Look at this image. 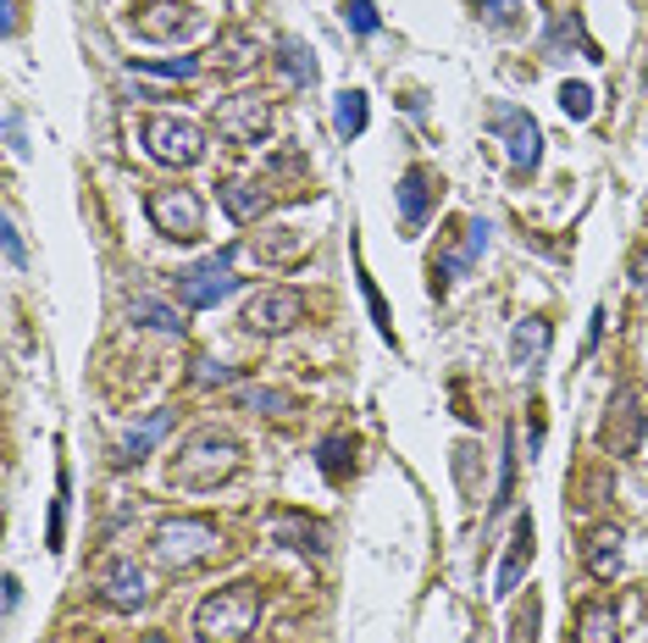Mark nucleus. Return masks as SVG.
Returning a JSON list of instances; mask_svg holds the SVG:
<instances>
[{"instance_id":"nucleus-42","label":"nucleus","mask_w":648,"mask_h":643,"mask_svg":"<svg viewBox=\"0 0 648 643\" xmlns=\"http://www.w3.org/2000/svg\"><path fill=\"white\" fill-rule=\"evenodd\" d=\"M18 599H23V582H18V577H7V610H18Z\"/></svg>"},{"instance_id":"nucleus-36","label":"nucleus","mask_w":648,"mask_h":643,"mask_svg":"<svg viewBox=\"0 0 648 643\" xmlns=\"http://www.w3.org/2000/svg\"><path fill=\"white\" fill-rule=\"evenodd\" d=\"M194 383H200V389H211V383L222 389V383H233V367H216V361H194Z\"/></svg>"},{"instance_id":"nucleus-3","label":"nucleus","mask_w":648,"mask_h":643,"mask_svg":"<svg viewBox=\"0 0 648 643\" xmlns=\"http://www.w3.org/2000/svg\"><path fill=\"white\" fill-rule=\"evenodd\" d=\"M216 544H222V533H216L205 516H172V521L156 527V560H161L167 571H189V566L211 560Z\"/></svg>"},{"instance_id":"nucleus-34","label":"nucleus","mask_w":648,"mask_h":643,"mask_svg":"<svg viewBox=\"0 0 648 643\" xmlns=\"http://www.w3.org/2000/svg\"><path fill=\"white\" fill-rule=\"evenodd\" d=\"M261 261H294L299 255V233H288V228H277V239L266 244V250H255Z\"/></svg>"},{"instance_id":"nucleus-23","label":"nucleus","mask_w":648,"mask_h":643,"mask_svg":"<svg viewBox=\"0 0 648 643\" xmlns=\"http://www.w3.org/2000/svg\"><path fill=\"white\" fill-rule=\"evenodd\" d=\"M128 316H139L145 328H156V334H183V316L172 310V305H161V299H150V294H139V299H128Z\"/></svg>"},{"instance_id":"nucleus-15","label":"nucleus","mask_w":648,"mask_h":643,"mask_svg":"<svg viewBox=\"0 0 648 643\" xmlns=\"http://www.w3.org/2000/svg\"><path fill=\"white\" fill-rule=\"evenodd\" d=\"M100 599L111 610H145L150 604V588H145V571L134 560H111L106 577H100Z\"/></svg>"},{"instance_id":"nucleus-40","label":"nucleus","mask_w":648,"mask_h":643,"mask_svg":"<svg viewBox=\"0 0 648 643\" xmlns=\"http://www.w3.org/2000/svg\"><path fill=\"white\" fill-rule=\"evenodd\" d=\"M604 322H609V316H604V305H598V310H593V322H587V339H582V356H593V350H598V339H604Z\"/></svg>"},{"instance_id":"nucleus-14","label":"nucleus","mask_w":648,"mask_h":643,"mask_svg":"<svg viewBox=\"0 0 648 643\" xmlns=\"http://www.w3.org/2000/svg\"><path fill=\"white\" fill-rule=\"evenodd\" d=\"M532 555H538V533H532V516H521V521L510 527V544H504V560H499V577H493V599H510V593L521 588Z\"/></svg>"},{"instance_id":"nucleus-32","label":"nucleus","mask_w":648,"mask_h":643,"mask_svg":"<svg viewBox=\"0 0 648 643\" xmlns=\"http://www.w3.org/2000/svg\"><path fill=\"white\" fill-rule=\"evenodd\" d=\"M560 112H565L571 123H587V117H593V89H587V84H560Z\"/></svg>"},{"instance_id":"nucleus-21","label":"nucleus","mask_w":648,"mask_h":643,"mask_svg":"<svg viewBox=\"0 0 648 643\" xmlns=\"http://www.w3.org/2000/svg\"><path fill=\"white\" fill-rule=\"evenodd\" d=\"M367 117H372V106H367V89H344V95L333 101V134H339L344 145L367 134Z\"/></svg>"},{"instance_id":"nucleus-27","label":"nucleus","mask_w":648,"mask_h":643,"mask_svg":"<svg viewBox=\"0 0 648 643\" xmlns=\"http://www.w3.org/2000/svg\"><path fill=\"white\" fill-rule=\"evenodd\" d=\"M587 571H593L598 582L620 571V533H598V538L587 544Z\"/></svg>"},{"instance_id":"nucleus-19","label":"nucleus","mask_w":648,"mask_h":643,"mask_svg":"<svg viewBox=\"0 0 648 643\" xmlns=\"http://www.w3.org/2000/svg\"><path fill=\"white\" fill-rule=\"evenodd\" d=\"M216 200H222V211H227L233 222H255V217L272 205V194H266L261 183H244V178L222 183V189H216Z\"/></svg>"},{"instance_id":"nucleus-11","label":"nucleus","mask_w":648,"mask_h":643,"mask_svg":"<svg viewBox=\"0 0 648 643\" xmlns=\"http://www.w3.org/2000/svg\"><path fill=\"white\" fill-rule=\"evenodd\" d=\"M394 200H400V222H405V233H422V228H427V217H433V200H438V178L416 161V167H405V172H400Z\"/></svg>"},{"instance_id":"nucleus-29","label":"nucleus","mask_w":648,"mask_h":643,"mask_svg":"<svg viewBox=\"0 0 648 643\" xmlns=\"http://www.w3.org/2000/svg\"><path fill=\"white\" fill-rule=\"evenodd\" d=\"M128 67H134V73H150V78H194V73H200V56H172V62H145V56H134Z\"/></svg>"},{"instance_id":"nucleus-16","label":"nucleus","mask_w":648,"mask_h":643,"mask_svg":"<svg viewBox=\"0 0 648 643\" xmlns=\"http://www.w3.org/2000/svg\"><path fill=\"white\" fill-rule=\"evenodd\" d=\"M272 538L288 544V549H299V555H310V560L328 555V533H321L316 521H305L299 510H277V516H272Z\"/></svg>"},{"instance_id":"nucleus-26","label":"nucleus","mask_w":648,"mask_h":643,"mask_svg":"<svg viewBox=\"0 0 648 643\" xmlns=\"http://www.w3.org/2000/svg\"><path fill=\"white\" fill-rule=\"evenodd\" d=\"M238 405H244V411H266V417L299 411V400H294L288 389H238Z\"/></svg>"},{"instance_id":"nucleus-37","label":"nucleus","mask_w":648,"mask_h":643,"mask_svg":"<svg viewBox=\"0 0 648 643\" xmlns=\"http://www.w3.org/2000/svg\"><path fill=\"white\" fill-rule=\"evenodd\" d=\"M532 626H538V599H527V610L516 615V626H510V643H532Z\"/></svg>"},{"instance_id":"nucleus-22","label":"nucleus","mask_w":648,"mask_h":643,"mask_svg":"<svg viewBox=\"0 0 648 643\" xmlns=\"http://www.w3.org/2000/svg\"><path fill=\"white\" fill-rule=\"evenodd\" d=\"M316 466H321V477L328 483H344V472L355 466V439L350 433H328L316 444Z\"/></svg>"},{"instance_id":"nucleus-17","label":"nucleus","mask_w":648,"mask_h":643,"mask_svg":"<svg viewBox=\"0 0 648 643\" xmlns=\"http://www.w3.org/2000/svg\"><path fill=\"white\" fill-rule=\"evenodd\" d=\"M576 643H620V615L609 599H587L576 610Z\"/></svg>"},{"instance_id":"nucleus-4","label":"nucleus","mask_w":648,"mask_h":643,"mask_svg":"<svg viewBox=\"0 0 648 643\" xmlns=\"http://www.w3.org/2000/svg\"><path fill=\"white\" fill-rule=\"evenodd\" d=\"M139 139H145L150 161H161V167H194L205 156V128L194 117H145Z\"/></svg>"},{"instance_id":"nucleus-8","label":"nucleus","mask_w":648,"mask_h":643,"mask_svg":"<svg viewBox=\"0 0 648 643\" xmlns=\"http://www.w3.org/2000/svg\"><path fill=\"white\" fill-rule=\"evenodd\" d=\"M488 134L504 139L516 172H538V161H543V128H538L532 112H521V106H493V112H488Z\"/></svg>"},{"instance_id":"nucleus-33","label":"nucleus","mask_w":648,"mask_h":643,"mask_svg":"<svg viewBox=\"0 0 648 643\" xmlns=\"http://www.w3.org/2000/svg\"><path fill=\"white\" fill-rule=\"evenodd\" d=\"M344 23H350V34H361V40H372V34L383 29V18H378L372 0H350V7H344Z\"/></svg>"},{"instance_id":"nucleus-31","label":"nucleus","mask_w":648,"mask_h":643,"mask_svg":"<svg viewBox=\"0 0 648 643\" xmlns=\"http://www.w3.org/2000/svg\"><path fill=\"white\" fill-rule=\"evenodd\" d=\"M516 499V433H504V461H499V499H493V516L510 510Z\"/></svg>"},{"instance_id":"nucleus-43","label":"nucleus","mask_w":648,"mask_h":643,"mask_svg":"<svg viewBox=\"0 0 648 643\" xmlns=\"http://www.w3.org/2000/svg\"><path fill=\"white\" fill-rule=\"evenodd\" d=\"M139 643H167V637H161V632H145V637H139Z\"/></svg>"},{"instance_id":"nucleus-9","label":"nucleus","mask_w":648,"mask_h":643,"mask_svg":"<svg viewBox=\"0 0 648 643\" xmlns=\"http://www.w3.org/2000/svg\"><path fill=\"white\" fill-rule=\"evenodd\" d=\"M216 134H222L227 145H238V150H255V145L272 134V106H266V95H227V101L216 106Z\"/></svg>"},{"instance_id":"nucleus-2","label":"nucleus","mask_w":648,"mask_h":643,"mask_svg":"<svg viewBox=\"0 0 648 643\" xmlns=\"http://www.w3.org/2000/svg\"><path fill=\"white\" fill-rule=\"evenodd\" d=\"M261 621V593L249 582H227L194 604V637L200 643H244Z\"/></svg>"},{"instance_id":"nucleus-35","label":"nucleus","mask_w":648,"mask_h":643,"mask_svg":"<svg viewBox=\"0 0 648 643\" xmlns=\"http://www.w3.org/2000/svg\"><path fill=\"white\" fill-rule=\"evenodd\" d=\"M0 233H7V261L23 272V266H29V250H23V228H18V217H12V211H7V228H0Z\"/></svg>"},{"instance_id":"nucleus-24","label":"nucleus","mask_w":648,"mask_h":643,"mask_svg":"<svg viewBox=\"0 0 648 643\" xmlns=\"http://www.w3.org/2000/svg\"><path fill=\"white\" fill-rule=\"evenodd\" d=\"M571 45H576L587 62H598V45L582 34V23H576V18H554V29H549V56H560V51H571Z\"/></svg>"},{"instance_id":"nucleus-1","label":"nucleus","mask_w":648,"mask_h":643,"mask_svg":"<svg viewBox=\"0 0 648 643\" xmlns=\"http://www.w3.org/2000/svg\"><path fill=\"white\" fill-rule=\"evenodd\" d=\"M238 461H244V450H238V439H233V433L200 428V433L172 455L167 483H172V488H183V494H211V488H222V483L238 472Z\"/></svg>"},{"instance_id":"nucleus-10","label":"nucleus","mask_w":648,"mask_h":643,"mask_svg":"<svg viewBox=\"0 0 648 643\" xmlns=\"http://www.w3.org/2000/svg\"><path fill=\"white\" fill-rule=\"evenodd\" d=\"M305 322V299L294 288H261L249 305H244V328L261 334V339H277V334H294Z\"/></svg>"},{"instance_id":"nucleus-39","label":"nucleus","mask_w":648,"mask_h":643,"mask_svg":"<svg viewBox=\"0 0 648 643\" xmlns=\"http://www.w3.org/2000/svg\"><path fill=\"white\" fill-rule=\"evenodd\" d=\"M7 145H12V156L29 150V145H23V112H18V106H7Z\"/></svg>"},{"instance_id":"nucleus-20","label":"nucleus","mask_w":648,"mask_h":643,"mask_svg":"<svg viewBox=\"0 0 648 643\" xmlns=\"http://www.w3.org/2000/svg\"><path fill=\"white\" fill-rule=\"evenodd\" d=\"M167 428H172V411H156V417H145V422H139V428H134V433L117 444V466H139V461H145V455L161 444V433H167Z\"/></svg>"},{"instance_id":"nucleus-12","label":"nucleus","mask_w":648,"mask_h":643,"mask_svg":"<svg viewBox=\"0 0 648 643\" xmlns=\"http://www.w3.org/2000/svg\"><path fill=\"white\" fill-rule=\"evenodd\" d=\"M604 450L609 455H631L637 450V439H642V405H637V394L631 389H615L609 394V411H604Z\"/></svg>"},{"instance_id":"nucleus-41","label":"nucleus","mask_w":648,"mask_h":643,"mask_svg":"<svg viewBox=\"0 0 648 643\" xmlns=\"http://www.w3.org/2000/svg\"><path fill=\"white\" fill-rule=\"evenodd\" d=\"M631 283H637V288L648 294V244H642V250L631 255Z\"/></svg>"},{"instance_id":"nucleus-38","label":"nucleus","mask_w":648,"mask_h":643,"mask_svg":"<svg viewBox=\"0 0 648 643\" xmlns=\"http://www.w3.org/2000/svg\"><path fill=\"white\" fill-rule=\"evenodd\" d=\"M216 51H222V62H227V67H244V62H249V56H244V51H249V40H244V34H233V40H222Z\"/></svg>"},{"instance_id":"nucleus-13","label":"nucleus","mask_w":648,"mask_h":643,"mask_svg":"<svg viewBox=\"0 0 648 643\" xmlns=\"http://www.w3.org/2000/svg\"><path fill=\"white\" fill-rule=\"evenodd\" d=\"M549 345H554V328H549V322H543V316H521L516 334H510V367H516L521 378H538L543 361H549Z\"/></svg>"},{"instance_id":"nucleus-18","label":"nucleus","mask_w":648,"mask_h":643,"mask_svg":"<svg viewBox=\"0 0 648 643\" xmlns=\"http://www.w3.org/2000/svg\"><path fill=\"white\" fill-rule=\"evenodd\" d=\"M277 73H283L294 89H316V78H321L316 51H310L305 40H283V45H277Z\"/></svg>"},{"instance_id":"nucleus-5","label":"nucleus","mask_w":648,"mask_h":643,"mask_svg":"<svg viewBox=\"0 0 648 643\" xmlns=\"http://www.w3.org/2000/svg\"><path fill=\"white\" fill-rule=\"evenodd\" d=\"M482 244H488V222H482V217L455 222V244H444V250L433 255V266H427V294L444 299V294L455 288V277H466V272L477 266Z\"/></svg>"},{"instance_id":"nucleus-25","label":"nucleus","mask_w":648,"mask_h":643,"mask_svg":"<svg viewBox=\"0 0 648 643\" xmlns=\"http://www.w3.org/2000/svg\"><path fill=\"white\" fill-rule=\"evenodd\" d=\"M67 499H73V477H67V466H56V499H51V533H45V549H62V544H67Z\"/></svg>"},{"instance_id":"nucleus-6","label":"nucleus","mask_w":648,"mask_h":643,"mask_svg":"<svg viewBox=\"0 0 648 643\" xmlns=\"http://www.w3.org/2000/svg\"><path fill=\"white\" fill-rule=\"evenodd\" d=\"M172 288H178V299H183L189 310H211V305H222V299L238 288V277H233V250H216V255H205V261L183 266V272L172 277Z\"/></svg>"},{"instance_id":"nucleus-7","label":"nucleus","mask_w":648,"mask_h":643,"mask_svg":"<svg viewBox=\"0 0 648 643\" xmlns=\"http://www.w3.org/2000/svg\"><path fill=\"white\" fill-rule=\"evenodd\" d=\"M145 217L156 222V233H167L178 244L205 233V200L194 189H156V194H145Z\"/></svg>"},{"instance_id":"nucleus-30","label":"nucleus","mask_w":648,"mask_h":643,"mask_svg":"<svg viewBox=\"0 0 648 643\" xmlns=\"http://www.w3.org/2000/svg\"><path fill=\"white\" fill-rule=\"evenodd\" d=\"M471 7L493 29H521V0H471Z\"/></svg>"},{"instance_id":"nucleus-28","label":"nucleus","mask_w":648,"mask_h":643,"mask_svg":"<svg viewBox=\"0 0 648 643\" xmlns=\"http://www.w3.org/2000/svg\"><path fill=\"white\" fill-rule=\"evenodd\" d=\"M355 277H361V294H367V305H372V322H378V334L389 339V345H400L394 339V316H389V305H383V294H378V283H372V272L355 261Z\"/></svg>"}]
</instances>
